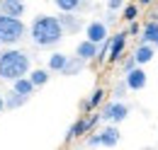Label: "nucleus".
Listing matches in <instances>:
<instances>
[{
	"instance_id": "1",
	"label": "nucleus",
	"mask_w": 158,
	"mask_h": 150,
	"mask_svg": "<svg viewBox=\"0 0 158 150\" xmlns=\"http://www.w3.org/2000/svg\"><path fill=\"white\" fill-rule=\"evenodd\" d=\"M29 34H32V41H34L37 46L51 49V46H56L61 39H63V27H61L59 17L39 15V17H34V22H32Z\"/></svg>"
},
{
	"instance_id": "2",
	"label": "nucleus",
	"mask_w": 158,
	"mask_h": 150,
	"mask_svg": "<svg viewBox=\"0 0 158 150\" xmlns=\"http://www.w3.org/2000/svg\"><path fill=\"white\" fill-rule=\"evenodd\" d=\"M29 73V56L17 49H5L0 53V80H17Z\"/></svg>"
},
{
	"instance_id": "3",
	"label": "nucleus",
	"mask_w": 158,
	"mask_h": 150,
	"mask_svg": "<svg viewBox=\"0 0 158 150\" xmlns=\"http://www.w3.org/2000/svg\"><path fill=\"white\" fill-rule=\"evenodd\" d=\"M24 34H27V27L20 17L0 12V46H12L20 39H24Z\"/></svg>"
},
{
	"instance_id": "4",
	"label": "nucleus",
	"mask_w": 158,
	"mask_h": 150,
	"mask_svg": "<svg viewBox=\"0 0 158 150\" xmlns=\"http://www.w3.org/2000/svg\"><path fill=\"white\" fill-rule=\"evenodd\" d=\"M107 124H122L127 116H129V107L124 104V102H110L105 109H102V114H100Z\"/></svg>"
},
{
	"instance_id": "5",
	"label": "nucleus",
	"mask_w": 158,
	"mask_h": 150,
	"mask_svg": "<svg viewBox=\"0 0 158 150\" xmlns=\"http://www.w3.org/2000/svg\"><path fill=\"white\" fill-rule=\"evenodd\" d=\"M124 82H127V87H129V90H143V87H146V82H148V77H146V73H143L139 65H134L131 70H127Z\"/></svg>"
},
{
	"instance_id": "6",
	"label": "nucleus",
	"mask_w": 158,
	"mask_h": 150,
	"mask_svg": "<svg viewBox=\"0 0 158 150\" xmlns=\"http://www.w3.org/2000/svg\"><path fill=\"white\" fill-rule=\"evenodd\" d=\"M59 22H61V27H63V34H76V32H80V27H83L80 17H76L73 12H61Z\"/></svg>"
},
{
	"instance_id": "7",
	"label": "nucleus",
	"mask_w": 158,
	"mask_h": 150,
	"mask_svg": "<svg viewBox=\"0 0 158 150\" xmlns=\"http://www.w3.org/2000/svg\"><path fill=\"white\" fill-rule=\"evenodd\" d=\"M85 39H90V41H95V44H102V41L107 39L105 22H90V24L85 27Z\"/></svg>"
},
{
	"instance_id": "8",
	"label": "nucleus",
	"mask_w": 158,
	"mask_h": 150,
	"mask_svg": "<svg viewBox=\"0 0 158 150\" xmlns=\"http://www.w3.org/2000/svg\"><path fill=\"white\" fill-rule=\"evenodd\" d=\"M95 119L98 116H93V119H78L71 128H68V136H66V140H73V138H80L83 133H88L90 131V126L95 124Z\"/></svg>"
},
{
	"instance_id": "9",
	"label": "nucleus",
	"mask_w": 158,
	"mask_h": 150,
	"mask_svg": "<svg viewBox=\"0 0 158 150\" xmlns=\"http://www.w3.org/2000/svg\"><path fill=\"white\" fill-rule=\"evenodd\" d=\"M100 136V145H107V148H114L119 143V128L112 124V126H105L102 131H98Z\"/></svg>"
},
{
	"instance_id": "10",
	"label": "nucleus",
	"mask_w": 158,
	"mask_h": 150,
	"mask_svg": "<svg viewBox=\"0 0 158 150\" xmlns=\"http://www.w3.org/2000/svg\"><path fill=\"white\" fill-rule=\"evenodd\" d=\"M76 56L83 58V61H93V58L98 56V44H95V41H90V39L80 41L78 46H76Z\"/></svg>"
},
{
	"instance_id": "11",
	"label": "nucleus",
	"mask_w": 158,
	"mask_h": 150,
	"mask_svg": "<svg viewBox=\"0 0 158 150\" xmlns=\"http://www.w3.org/2000/svg\"><path fill=\"white\" fill-rule=\"evenodd\" d=\"M12 90L20 92V94H24V97H32L37 87H34V82L29 80V75H22V77H17V80H12Z\"/></svg>"
},
{
	"instance_id": "12",
	"label": "nucleus",
	"mask_w": 158,
	"mask_h": 150,
	"mask_svg": "<svg viewBox=\"0 0 158 150\" xmlns=\"http://www.w3.org/2000/svg\"><path fill=\"white\" fill-rule=\"evenodd\" d=\"M0 12L22 17V15H24V2H22V0H0Z\"/></svg>"
},
{
	"instance_id": "13",
	"label": "nucleus",
	"mask_w": 158,
	"mask_h": 150,
	"mask_svg": "<svg viewBox=\"0 0 158 150\" xmlns=\"http://www.w3.org/2000/svg\"><path fill=\"white\" fill-rule=\"evenodd\" d=\"M124 44H127V34H117L110 41V61H119L122 51H124Z\"/></svg>"
},
{
	"instance_id": "14",
	"label": "nucleus",
	"mask_w": 158,
	"mask_h": 150,
	"mask_svg": "<svg viewBox=\"0 0 158 150\" xmlns=\"http://www.w3.org/2000/svg\"><path fill=\"white\" fill-rule=\"evenodd\" d=\"M156 56V51H153V46L151 44H141L136 51H134V58H136V65H143V63H148V61H153Z\"/></svg>"
},
{
	"instance_id": "15",
	"label": "nucleus",
	"mask_w": 158,
	"mask_h": 150,
	"mask_svg": "<svg viewBox=\"0 0 158 150\" xmlns=\"http://www.w3.org/2000/svg\"><path fill=\"white\" fill-rule=\"evenodd\" d=\"M156 39H158V22L151 19V22H146V27H143L141 44H156Z\"/></svg>"
},
{
	"instance_id": "16",
	"label": "nucleus",
	"mask_w": 158,
	"mask_h": 150,
	"mask_svg": "<svg viewBox=\"0 0 158 150\" xmlns=\"http://www.w3.org/2000/svg\"><path fill=\"white\" fill-rule=\"evenodd\" d=\"M49 73H51L49 68H37V70H32V73H27V75H29V80L34 82V87H41V85L49 82V77H51Z\"/></svg>"
},
{
	"instance_id": "17",
	"label": "nucleus",
	"mask_w": 158,
	"mask_h": 150,
	"mask_svg": "<svg viewBox=\"0 0 158 150\" xmlns=\"http://www.w3.org/2000/svg\"><path fill=\"white\" fill-rule=\"evenodd\" d=\"M83 65H85V61L78 58V56H73V58H68V61H66V65H63V70H61V73H63V75H76V73L83 70Z\"/></svg>"
},
{
	"instance_id": "18",
	"label": "nucleus",
	"mask_w": 158,
	"mask_h": 150,
	"mask_svg": "<svg viewBox=\"0 0 158 150\" xmlns=\"http://www.w3.org/2000/svg\"><path fill=\"white\" fill-rule=\"evenodd\" d=\"M27 99H29V97H24V94H20V92L12 90V92L5 97V109H17V107H22Z\"/></svg>"
},
{
	"instance_id": "19",
	"label": "nucleus",
	"mask_w": 158,
	"mask_h": 150,
	"mask_svg": "<svg viewBox=\"0 0 158 150\" xmlns=\"http://www.w3.org/2000/svg\"><path fill=\"white\" fill-rule=\"evenodd\" d=\"M66 61H68L66 53H51V56H49V70L61 73V70H63V65H66Z\"/></svg>"
},
{
	"instance_id": "20",
	"label": "nucleus",
	"mask_w": 158,
	"mask_h": 150,
	"mask_svg": "<svg viewBox=\"0 0 158 150\" xmlns=\"http://www.w3.org/2000/svg\"><path fill=\"white\" fill-rule=\"evenodd\" d=\"M54 5L59 7L61 12H76L83 5V0H54Z\"/></svg>"
},
{
	"instance_id": "21",
	"label": "nucleus",
	"mask_w": 158,
	"mask_h": 150,
	"mask_svg": "<svg viewBox=\"0 0 158 150\" xmlns=\"http://www.w3.org/2000/svg\"><path fill=\"white\" fill-rule=\"evenodd\" d=\"M139 15V7L136 5H127L124 10H122V19H127V22H134Z\"/></svg>"
},
{
	"instance_id": "22",
	"label": "nucleus",
	"mask_w": 158,
	"mask_h": 150,
	"mask_svg": "<svg viewBox=\"0 0 158 150\" xmlns=\"http://www.w3.org/2000/svg\"><path fill=\"white\" fill-rule=\"evenodd\" d=\"M102 99H105V90H95V92H93V97L88 99V104H85V107H88V109H95Z\"/></svg>"
},
{
	"instance_id": "23",
	"label": "nucleus",
	"mask_w": 158,
	"mask_h": 150,
	"mask_svg": "<svg viewBox=\"0 0 158 150\" xmlns=\"http://www.w3.org/2000/svg\"><path fill=\"white\" fill-rule=\"evenodd\" d=\"M134 65H136V58H134V56H131V58H127V61H124V73H127V70H131Z\"/></svg>"
},
{
	"instance_id": "24",
	"label": "nucleus",
	"mask_w": 158,
	"mask_h": 150,
	"mask_svg": "<svg viewBox=\"0 0 158 150\" xmlns=\"http://www.w3.org/2000/svg\"><path fill=\"white\" fill-rule=\"evenodd\" d=\"M122 2H124V0H110V2H107L110 12H112V10H119V7H122Z\"/></svg>"
},
{
	"instance_id": "25",
	"label": "nucleus",
	"mask_w": 158,
	"mask_h": 150,
	"mask_svg": "<svg viewBox=\"0 0 158 150\" xmlns=\"http://www.w3.org/2000/svg\"><path fill=\"white\" fill-rule=\"evenodd\" d=\"M124 90H129V87H127V82H122L117 90H114V94H117V97H124Z\"/></svg>"
},
{
	"instance_id": "26",
	"label": "nucleus",
	"mask_w": 158,
	"mask_h": 150,
	"mask_svg": "<svg viewBox=\"0 0 158 150\" xmlns=\"http://www.w3.org/2000/svg\"><path fill=\"white\" fill-rule=\"evenodd\" d=\"M88 145H100V136H98V133L88 138Z\"/></svg>"
},
{
	"instance_id": "27",
	"label": "nucleus",
	"mask_w": 158,
	"mask_h": 150,
	"mask_svg": "<svg viewBox=\"0 0 158 150\" xmlns=\"http://www.w3.org/2000/svg\"><path fill=\"white\" fill-rule=\"evenodd\" d=\"M2 109H5V99L0 97V114H2Z\"/></svg>"
},
{
	"instance_id": "28",
	"label": "nucleus",
	"mask_w": 158,
	"mask_h": 150,
	"mask_svg": "<svg viewBox=\"0 0 158 150\" xmlns=\"http://www.w3.org/2000/svg\"><path fill=\"white\" fill-rule=\"evenodd\" d=\"M139 2H141V5H148V2H153V0H139Z\"/></svg>"
},
{
	"instance_id": "29",
	"label": "nucleus",
	"mask_w": 158,
	"mask_h": 150,
	"mask_svg": "<svg viewBox=\"0 0 158 150\" xmlns=\"http://www.w3.org/2000/svg\"><path fill=\"white\" fill-rule=\"evenodd\" d=\"M156 46H158V39H156Z\"/></svg>"
}]
</instances>
